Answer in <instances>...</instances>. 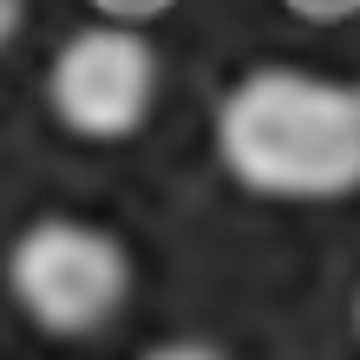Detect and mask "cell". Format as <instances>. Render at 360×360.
Here are the masks:
<instances>
[{"label": "cell", "instance_id": "obj_1", "mask_svg": "<svg viewBox=\"0 0 360 360\" xmlns=\"http://www.w3.org/2000/svg\"><path fill=\"white\" fill-rule=\"evenodd\" d=\"M217 158L269 203H334L360 190V86L302 66H256L217 105Z\"/></svg>", "mask_w": 360, "mask_h": 360}, {"label": "cell", "instance_id": "obj_2", "mask_svg": "<svg viewBox=\"0 0 360 360\" xmlns=\"http://www.w3.org/2000/svg\"><path fill=\"white\" fill-rule=\"evenodd\" d=\"M7 295L46 334H98L131 302V256L86 217H39L7 249Z\"/></svg>", "mask_w": 360, "mask_h": 360}, {"label": "cell", "instance_id": "obj_3", "mask_svg": "<svg viewBox=\"0 0 360 360\" xmlns=\"http://www.w3.org/2000/svg\"><path fill=\"white\" fill-rule=\"evenodd\" d=\"M46 105L72 138L86 144H124L158 112V53L124 20L79 27L46 66Z\"/></svg>", "mask_w": 360, "mask_h": 360}, {"label": "cell", "instance_id": "obj_4", "mask_svg": "<svg viewBox=\"0 0 360 360\" xmlns=\"http://www.w3.org/2000/svg\"><path fill=\"white\" fill-rule=\"evenodd\" d=\"M144 360H229L217 341H158Z\"/></svg>", "mask_w": 360, "mask_h": 360}, {"label": "cell", "instance_id": "obj_5", "mask_svg": "<svg viewBox=\"0 0 360 360\" xmlns=\"http://www.w3.org/2000/svg\"><path fill=\"white\" fill-rule=\"evenodd\" d=\"M20 13H27V0H0V46H7V39H13Z\"/></svg>", "mask_w": 360, "mask_h": 360}, {"label": "cell", "instance_id": "obj_6", "mask_svg": "<svg viewBox=\"0 0 360 360\" xmlns=\"http://www.w3.org/2000/svg\"><path fill=\"white\" fill-rule=\"evenodd\" d=\"M354 321H360V302H354Z\"/></svg>", "mask_w": 360, "mask_h": 360}]
</instances>
